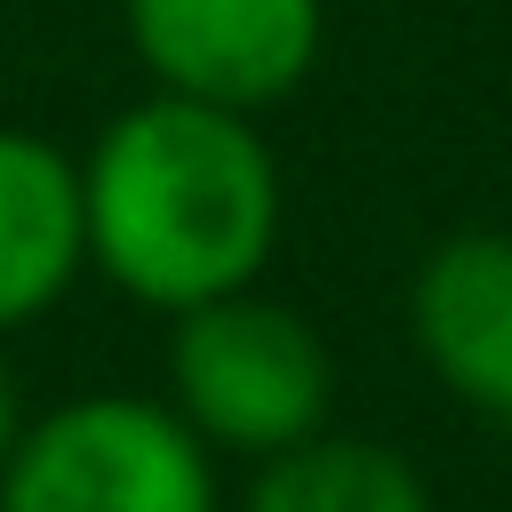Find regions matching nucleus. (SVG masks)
Listing matches in <instances>:
<instances>
[{
  "label": "nucleus",
  "mask_w": 512,
  "mask_h": 512,
  "mask_svg": "<svg viewBox=\"0 0 512 512\" xmlns=\"http://www.w3.org/2000/svg\"><path fill=\"white\" fill-rule=\"evenodd\" d=\"M96 264L144 304H208L256 280L280 224V176L256 128L200 96H152L80 168Z\"/></svg>",
  "instance_id": "obj_1"
},
{
  "label": "nucleus",
  "mask_w": 512,
  "mask_h": 512,
  "mask_svg": "<svg viewBox=\"0 0 512 512\" xmlns=\"http://www.w3.org/2000/svg\"><path fill=\"white\" fill-rule=\"evenodd\" d=\"M0 512H216V480L184 416L104 392L16 432Z\"/></svg>",
  "instance_id": "obj_2"
},
{
  "label": "nucleus",
  "mask_w": 512,
  "mask_h": 512,
  "mask_svg": "<svg viewBox=\"0 0 512 512\" xmlns=\"http://www.w3.org/2000/svg\"><path fill=\"white\" fill-rule=\"evenodd\" d=\"M328 352L320 336L264 296H208L176 328V392L184 416L224 448H296L328 416Z\"/></svg>",
  "instance_id": "obj_3"
},
{
  "label": "nucleus",
  "mask_w": 512,
  "mask_h": 512,
  "mask_svg": "<svg viewBox=\"0 0 512 512\" xmlns=\"http://www.w3.org/2000/svg\"><path fill=\"white\" fill-rule=\"evenodd\" d=\"M128 32L176 96L248 112L304 80L320 0H128Z\"/></svg>",
  "instance_id": "obj_4"
},
{
  "label": "nucleus",
  "mask_w": 512,
  "mask_h": 512,
  "mask_svg": "<svg viewBox=\"0 0 512 512\" xmlns=\"http://www.w3.org/2000/svg\"><path fill=\"white\" fill-rule=\"evenodd\" d=\"M416 344L432 368L512 424V240L464 232L416 280Z\"/></svg>",
  "instance_id": "obj_5"
},
{
  "label": "nucleus",
  "mask_w": 512,
  "mask_h": 512,
  "mask_svg": "<svg viewBox=\"0 0 512 512\" xmlns=\"http://www.w3.org/2000/svg\"><path fill=\"white\" fill-rule=\"evenodd\" d=\"M80 248V168L40 136L0 128V328L32 320L72 280Z\"/></svg>",
  "instance_id": "obj_6"
},
{
  "label": "nucleus",
  "mask_w": 512,
  "mask_h": 512,
  "mask_svg": "<svg viewBox=\"0 0 512 512\" xmlns=\"http://www.w3.org/2000/svg\"><path fill=\"white\" fill-rule=\"evenodd\" d=\"M248 512H432V504L416 464L376 440H296L256 472Z\"/></svg>",
  "instance_id": "obj_7"
},
{
  "label": "nucleus",
  "mask_w": 512,
  "mask_h": 512,
  "mask_svg": "<svg viewBox=\"0 0 512 512\" xmlns=\"http://www.w3.org/2000/svg\"><path fill=\"white\" fill-rule=\"evenodd\" d=\"M8 448H16V392H8V376H0V464H8Z\"/></svg>",
  "instance_id": "obj_8"
}]
</instances>
